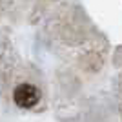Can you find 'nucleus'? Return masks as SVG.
Segmentation results:
<instances>
[{"mask_svg":"<svg viewBox=\"0 0 122 122\" xmlns=\"http://www.w3.org/2000/svg\"><path fill=\"white\" fill-rule=\"evenodd\" d=\"M15 102L20 107H33L38 102L40 95H38V89L35 86H29V84H22L15 89Z\"/></svg>","mask_w":122,"mask_h":122,"instance_id":"f257e3e1","label":"nucleus"},{"mask_svg":"<svg viewBox=\"0 0 122 122\" xmlns=\"http://www.w3.org/2000/svg\"><path fill=\"white\" fill-rule=\"evenodd\" d=\"M120 106H122V82H120Z\"/></svg>","mask_w":122,"mask_h":122,"instance_id":"f03ea898","label":"nucleus"}]
</instances>
